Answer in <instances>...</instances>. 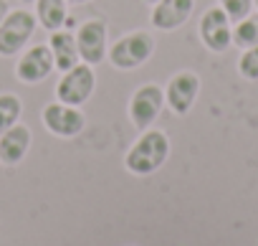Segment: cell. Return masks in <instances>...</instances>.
<instances>
[{"label": "cell", "mask_w": 258, "mask_h": 246, "mask_svg": "<svg viewBox=\"0 0 258 246\" xmlns=\"http://www.w3.org/2000/svg\"><path fill=\"white\" fill-rule=\"evenodd\" d=\"M170 158V137L162 130H142L135 145L124 155V168L132 175H152Z\"/></svg>", "instance_id": "cell-1"}, {"label": "cell", "mask_w": 258, "mask_h": 246, "mask_svg": "<svg viewBox=\"0 0 258 246\" xmlns=\"http://www.w3.org/2000/svg\"><path fill=\"white\" fill-rule=\"evenodd\" d=\"M152 54H155V38H152V33H147V31H132V33L121 36L119 41H114L109 46L106 59L119 71H132V69H140L142 64H147L152 59Z\"/></svg>", "instance_id": "cell-2"}, {"label": "cell", "mask_w": 258, "mask_h": 246, "mask_svg": "<svg viewBox=\"0 0 258 246\" xmlns=\"http://www.w3.org/2000/svg\"><path fill=\"white\" fill-rule=\"evenodd\" d=\"M38 28V21H36V13L26 11V8H18V11H11L0 26V56H16L21 54L28 41L33 38Z\"/></svg>", "instance_id": "cell-3"}, {"label": "cell", "mask_w": 258, "mask_h": 246, "mask_svg": "<svg viewBox=\"0 0 258 246\" xmlns=\"http://www.w3.org/2000/svg\"><path fill=\"white\" fill-rule=\"evenodd\" d=\"M94 86H96L94 66L81 61L74 69L63 71V76L56 84V99L63 102V104H71V107H81L94 94Z\"/></svg>", "instance_id": "cell-4"}, {"label": "cell", "mask_w": 258, "mask_h": 246, "mask_svg": "<svg viewBox=\"0 0 258 246\" xmlns=\"http://www.w3.org/2000/svg\"><path fill=\"white\" fill-rule=\"evenodd\" d=\"M165 107V89L160 84H142L129 99V119L137 130H150Z\"/></svg>", "instance_id": "cell-5"}, {"label": "cell", "mask_w": 258, "mask_h": 246, "mask_svg": "<svg viewBox=\"0 0 258 246\" xmlns=\"http://www.w3.org/2000/svg\"><path fill=\"white\" fill-rule=\"evenodd\" d=\"M41 119L51 135L56 137H76L84 132L86 127V117L81 112V107H71V104H63V102H51L41 109Z\"/></svg>", "instance_id": "cell-6"}, {"label": "cell", "mask_w": 258, "mask_h": 246, "mask_svg": "<svg viewBox=\"0 0 258 246\" xmlns=\"http://www.w3.org/2000/svg\"><path fill=\"white\" fill-rule=\"evenodd\" d=\"M198 33H200V41L205 43V48L213 54H225L233 46V23L220 6L208 8L203 13Z\"/></svg>", "instance_id": "cell-7"}, {"label": "cell", "mask_w": 258, "mask_h": 246, "mask_svg": "<svg viewBox=\"0 0 258 246\" xmlns=\"http://www.w3.org/2000/svg\"><path fill=\"white\" fill-rule=\"evenodd\" d=\"M76 46H79V56L84 64L94 66L101 64L109 54V31L106 23L99 18H91L86 23H81V28L76 31Z\"/></svg>", "instance_id": "cell-8"}, {"label": "cell", "mask_w": 258, "mask_h": 246, "mask_svg": "<svg viewBox=\"0 0 258 246\" xmlns=\"http://www.w3.org/2000/svg\"><path fill=\"white\" fill-rule=\"evenodd\" d=\"M200 94V76L195 71H177L165 86V107L175 114H187Z\"/></svg>", "instance_id": "cell-9"}, {"label": "cell", "mask_w": 258, "mask_h": 246, "mask_svg": "<svg viewBox=\"0 0 258 246\" xmlns=\"http://www.w3.org/2000/svg\"><path fill=\"white\" fill-rule=\"evenodd\" d=\"M53 69H56V64H53V54H51L48 43H36L23 51L21 61L16 64V76L23 84H38V81L48 79Z\"/></svg>", "instance_id": "cell-10"}, {"label": "cell", "mask_w": 258, "mask_h": 246, "mask_svg": "<svg viewBox=\"0 0 258 246\" xmlns=\"http://www.w3.org/2000/svg\"><path fill=\"white\" fill-rule=\"evenodd\" d=\"M192 8L195 0H160L152 6L150 21L160 31H177L192 16Z\"/></svg>", "instance_id": "cell-11"}, {"label": "cell", "mask_w": 258, "mask_h": 246, "mask_svg": "<svg viewBox=\"0 0 258 246\" xmlns=\"http://www.w3.org/2000/svg\"><path fill=\"white\" fill-rule=\"evenodd\" d=\"M31 130L26 125H13L6 132H0V163L18 165L31 150Z\"/></svg>", "instance_id": "cell-12"}, {"label": "cell", "mask_w": 258, "mask_h": 246, "mask_svg": "<svg viewBox=\"0 0 258 246\" xmlns=\"http://www.w3.org/2000/svg\"><path fill=\"white\" fill-rule=\"evenodd\" d=\"M48 48L53 54V64L58 71H69L74 69L76 64H81V56H79V46H76V33L71 31H53L51 38H48Z\"/></svg>", "instance_id": "cell-13"}, {"label": "cell", "mask_w": 258, "mask_h": 246, "mask_svg": "<svg viewBox=\"0 0 258 246\" xmlns=\"http://www.w3.org/2000/svg\"><path fill=\"white\" fill-rule=\"evenodd\" d=\"M36 21L46 31H58L66 23V6L69 0H36Z\"/></svg>", "instance_id": "cell-14"}, {"label": "cell", "mask_w": 258, "mask_h": 246, "mask_svg": "<svg viewBox=\"0 0 258 246\" xmlns=\"http://www.w3.org/2000/svg\"><path fill=\"white\" fill-rule=\"evenodd\" d=\"M233 46H238L240 51L258 46V13H250L243 21L233 23Z\"/></svg>", "instance_id": "cell-15"}, {"label": "cell", "mask_w": 258, "mask_h": 246, "mask_svg": "<svg viewBox=\"0 0 258 246\" xmlns=\"http://www.w3.org/2000/svg\"><path fill=\"white\" fill-rule=\"evenodd\" d=\"M21 114H23V102H21V96H16V94H11V91L0 94V132H6L8 127L18 125Z\"/></svg>", "instance_id": "cell-16"}, {"label": "cell", "mask_w": 258, "mask_h": 246, "mask_svg": "<svg viewBox=\"0 0 258 246\" xmlns=\"http://www.w3.org/2000/svg\"><path fill=\"white\" fill-rule=\"evenodd\" d=\"M238 74L248 81H258V46L245 48L238 59Z\"/></svg>", "instance_id": "cell-17"}, {"label": "cell", "mask_w": 258, "mask_h": 246, "mask_svg": "<svg viewBox=\"0 0 258 246\" xmlns=\"http://www.w3.org/2000/svg\"><path fill=\"white\" fill-rule=\"evenodd\" d=\"M218 6L225 11V16L230 18V23H238L245 16L253 13V0H218Z\"/></svg>", "instance_id": "cell-18"}, {"label": "cell", "mask_w": 258, "mask_h": 246, "mask_svg": "<svg viewBox=\"0 0 258 246\" xmlns=\"http://www.w3.org/2000/svg\"><path fill=\"white\" fill-rule=\"evenodd\" d=\"M11 13V8H8V3L6 0H0V26H3V21H6V16Z\"/></svg>", "instance_id": "cell-19"}, {"label": "cell", "mask_w": 258, "mask_h": 246, "mask_svg": "<svg viewBox=\"0 0 258 246\" xmlns=\"http://www.w3.org/2000/svg\"><path fill=\"white\" fill-rule=\"evenodd\" d=\"M69 3H74V6H81V3H91V0H69Z\"/></svg>", "instance_id": "cell-20"}, {"label": "cell", "mask_w": 258, "mask_h": 246, "mask_svg": "<svg viewBox=\"0 0 258 246\" xmlns=\"http://www.w3.org/2000/svg\"><path fill=\"white\" fill-rule=\"evenodd\" d=\"M145 3H150V6H155V3H160V0H145Z\"/></svg>", "instance_id": "cell-21"}, {"label": "cell", "mask_w": 258, "mask_h": 246, "mask_svg": "<svg viewBox=\"0 0 258 246\" xmlns=\"http://www.w3.org/2000/svg\"><path fill=\"white\" fill-rule=\"evenodd\" d=\"M253 8H255V11H258V0H253Z\"/></svg>", "instance_id": "cell-22"}, {"label": "cell", "mask_w": 258, "mask_h": 246, "mask_svg": "<svg viewBox=\"0 0 258 246\" xmlns=\"http://www.w3.org/2000/svg\"><path fill=\"white\" fill-rule=\"evenodd\" d=\"M21 3H36V0H21Z\"/></svg>", "instance_id": "cell-23"}]
</instances>
